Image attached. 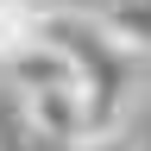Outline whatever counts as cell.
<instances>
[{
	"label": "cell",
	"instance_id": "6",
	"mask_svg": "<svg viewBox=\"0 0 151 151\" xmlns=\"http://www.w3.org/2000/svg\"><path fill=\"white\" fill-rule=\"evenodd\" d=\"M38 6H63V0H38Z\"/></svg>",
	"mask_w": 151,
	"mask_h": 151
},
{
	"label": "cell",
	"instance_id": "3",
	"mask_svg": "<svg viewBox=\"0 0 151 151\" xmlns=\"http://www.w3.org/2000/svg\"><path fill=\"white\" fill-rule=\"evenodd\" d=\"M94 19L126 57H151V0H101Z\"/></svg>",
	"mask_w": 151,
	"mask_h": 151
},
{
	"label": "cell",
	"instance_id": "4",
	"mask_svg": "<svg viewBox=\"0 0 151 151\" xmlns=\"http://www.w3.org/2000/svg\"><path fill=\"white\" fill-rule=\"evenodd\" d=\"M44 44V6L38 0H0V63Z\"/></svg>",
	"mask_w": 151,
	"mask_h": 151
},
{
	"label": "cell",
	"instance_id": "1",
	"mask_svg": "<svg viewBox=\"0 0 151 151\" xmlns=\"http://www.w3.org/2000/svg\"><path fill=\"white\" fill-rule=\"evenodd\" d=\"M44 38L76 63V88H82V113H88V139H113L132 101V69L126 50L101 32L94 13L76 6H44Z\"/></svg>",
	"mask_w": 151,
	"mask_h": 151
},
{
	"label": "cell",
	"instance_id": "2",
	"mask_svg": "<svg viewBox=\"0 0 151 151\" xmlns=\"http://www.w3.org/2000/svg\"><path fill=\"white\" fill-rule=\"evenodd\" d=\"M0 76L13 82V94H38V88H76V63L63 50L50 44H32V50H19L13 63H0Z\"/></svg>",
	"mask_w": 151,
	"mask_h": 151
},
{
	"label": "cell",
	"instance_id": "5",
	"mask_svg": "<svg viewBox=\"0 0 151 151\" xmlns=\"http://www.w3.org/2000/svg\"><path fill=\"white\" fill-rule=\"evenodd\" d=\"M69 151H126L120 139H82V145H69Z\"/></svg>",
	"mask_w": 151,
	"mask_h": 151
}]
</instances>
